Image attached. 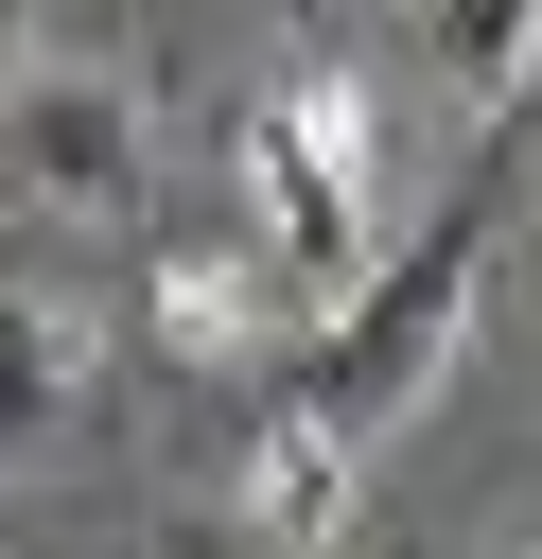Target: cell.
Wrapping results in <instances>:
<instances>
[{"label":"cell","instance_id":"5b68a950","mask_svg":"<svg viewBox=\"0 0 542 559\" xmlns=\"http://www.w3.org/2000/svg\"><path fill=\"white\" fill-rule=\"evenodd\" d=\"M367 524V437L332 419V402H280L262 437H245V542L262 559H332Z\"/></svg>","mask_w":542,"mask_h":559},{"label":"cell","instance_id":"6da1fadb","mask_svg":"<svg viewBox=\"0 0 542 559\" xmlns=\"http://www.w3.org/2000/svg\"><path fill=\"white\" fill-rule=\"evenodd\" d=\"M367 227H385V105H367V70L315 52V70L245 122V245L280 262L297 314H332V297L367 280Z\"/></svg>","mask_w":542,"mask_h":559},{"label":"cell","instance_id":"8992f818","mask_svg":"<svg viewBox=\"0 0 542 559\" xmlns=\"http://www.w3.org/2000/svg\"><path fill=\"white\" fill-rule=\"evenodd\" d=\"M87 419V297L0 280V454H52Z\"/></svg>","mask_w":542,"mask_h":559},{"label":"cell","instance_id":"9c48e42d","mask_svg":"<svg viewBox=\"0 0 542 559\" xmlns=\"http://www.w3.org/2000/svg\"><path fill=\"white\" fill-rule=\"evenodd\" d=\"M525 559H542V542H525Z\"/></svg>","mask_w":542,"mask_h":559},{"label":"cell","instance_id":"7a4b0ae2","mask_svg":"<svg viewBox=\"0 0 542 559\" xmlns=\"http://www.w3.org/2000/svg\"><path fill=\"white\" fill-rule=\"evenodd\" d=\"M472 297H490V210H455L402 280H350L332 314H315V384L297 402H332L350 437H385L437 367H455V332H472Z\"/></svg>","mask_w":542,"mask_h":559},{"label":"cell","instance_id":"ba28073f","mask_svg":"<svg viewBox=\"0 0 542 559\" xmlns=\"http://www.w3.org/2000/svg\"><path fill=\"white\" fill-rule=\"evenodd\" d=\"M0 87H17V52H0Z\"/></svg>","mask_w":542,"mask_h":559},{"label":"cell","instance_id":"277c9868","mask_svg":"<svg viewBox=\"0 0 542 559\" xmlns=\"http://www.w3.org/2000/svg\"><path fill=\"white\" fill-rule=\"evenodd\" d=\"M140 314H157V349H175V367H262V349L297 332V297H280V262H262L245 227H192V245H157V280H140Z\"/></svg>","mask_w":542,"mask_h":559},{"label":"cell","instance_id":"3957f363","mask_svg":"<svg viewBox=\"0 0 542 559\" xmlns=\"http://www.w3.org/2000/svg\"><path fill=\"white\" fill-rule=\"evenodd\" d=\"M0 157L52 210H140V87L122 70H17L0 87Z\"/></svg>","mask_w":542,"mask_h":559},{"label":"cell","instance_id":"52a82bcc","mask_svg":"<svg viewBox=\"0 0 542 559\" xmlns=\"http://www.w3.org/2000/svg\"><path fill=\"white\" fill-rule=\"evenodd\" d=\"M420 52L455 87V122H525L542 87V0H420Z\"/></svg>","mask_w":542,"mask_h":559}]
</instances>
